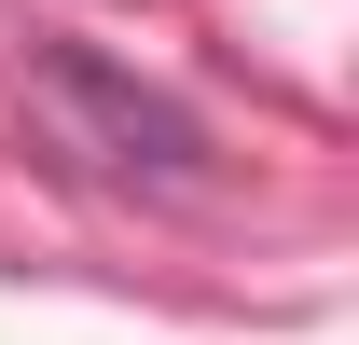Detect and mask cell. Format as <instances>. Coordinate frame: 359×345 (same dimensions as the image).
<instances>
[{"label":"cell","instance_id":"6da1fadb","mask_svg":"<svg viewBox=\"0 0 359 345\" xmlns=\"http://www.w3.org/2000/svg\"><path fill=\"white\" fill-rule=\"evenodd\" d=\"M28 125H42L55 166L111 180V194H208V125L166 83H138L125 55H97V42H42L28 55Z\"/></svg>","mask_w":359,"mask_h":345}]
</instances>
